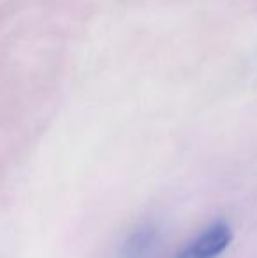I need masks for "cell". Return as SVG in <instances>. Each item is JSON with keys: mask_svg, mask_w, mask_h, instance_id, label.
<instances>
[{"mask_svg": "<svg viewBox=\"0 0 257 258\" xmlns=\"http://www.w3.org/2000/svg\"><path fill=\"white\" fill-rule=\"evenodd\" d=\"M233 241V230L224 221H215L190 239L178 253L176 258H217L227 249Z\"/></svg>", "mask_w": 257, "mask_h": 258, "instance_id": "6da1fadb", "label": "cell"}]
</instances>
